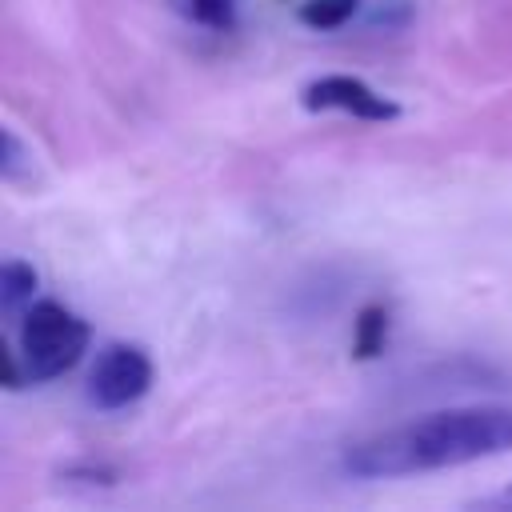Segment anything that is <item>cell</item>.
I'll return each instance as SVG.
<instances>
[{"instance_id":"6da1fadb","label":"cell","mask_w":512,"mask_h":512,"mask_svg":"<svg viewBox=\"0 0 512 512\" xmlns=\"http://www.w3.org/2000/svg\"><path fill=\"white\" fill-rule=\"evenodd\" d=\"M512 448V408L468 404L428 412L412 424L376 432L344 452V468L360 480H396L436 468H460Z\"/></svg>"},{"instance_id":"8992f818","label":"cell","mask_w":512,"mask_h":512,"mask_svg":"<svg viewBox=\"0 0 512 512\" xmlns=\"http://www.w3.org/2000/svg\"><path fill=\"white\" fill-rule=\"evenodd\" d=\"M36 292V268L24 260H4L0 268V308L12 316L20 304H32Z\"/></svg>"},{"instance_id":"ba28073f","label":"cell","mask_w":512,"mask_h":512,"mask_svg":"<svg viewBox=\"0 0 512 512\" xmlns=\"http://www.w3.org/2000/svg\"><path fill=\"white\" fill-rule=\"evenodd\" d=\"M360 0H304L300 4V24L316 28V32H332L340 24H348L356 16Z\"/></svg>"},{"instance_id":"30bf717a","label":"cell","mask_w":512,"mask_h":512,"mask_svg":"<svg viewBox=\"0 0 512 512\" xmlns=\"http://www.w3.org/2000/svg\"><path fill=\"white\" fill-rule=\"evenodd\" d=\"M480 504H484V508H512V484H508L504 492H496V496H484Z\"/></svg>"},{"instance_id":"277c9868","label":"cell","mask_w":512,"mask_h":512,"mask_svg":"<svg viewBox=\"0 0 512 512\" xmlns=\"http://www.w3.org/2000/svg\"><path fill=\"white\" fill-rule=\"evenodd\" d=\"M308 112H348L356 120L368 124H388L400 116V104L384 92H376L372 84H364L360 76H316L312 84H304L300 92Z\"/></svg>"},{"instance_id":"52a82bcc","label":"cell","mask_w":512,"mask_h":512,"mask_svg":"<svg viewBox=\"0 0 512 512\" xmlns=\"http://www.w3.org/2000/svg\"><path fill=\"white\" fill-rule=\"evenodd\" d=\"M172 12H180L184 20L212 28V32H228L236 24V0H168Z\"/></svg>"},{"instance_id":"7a4b0ae2","label":"cell","mask_w":512,"mask_h":512,"mask_svg":"<svg viewBox=\"0 0 512 512\" xmlns=\"http://www.w3.org/2000/svg\"><path fill=\"white\" fill-rule=\"evenodd\" d=\"M92 328L64 308L60 300H36L20 316L16 344H4V388H24V384H48L64 376L68 368L80 364L88 352Z\"/></svg>"},{"instance_id":"5b68a950","label":"cell","mask_w":512,"mask_h":512,"mask_svg":"<svg viewBox=\"0 0 512 512\" xmlns=\"http://www.w3.org/2000/svg\"><path fill=\"white\" fill-rule=\"evenodd\" d=\"M388 324H392V316H388L384 304H364L356 312V324H352V356L356 360H376L388 344Z\"/></svg>"},{"instance_id":"9c48e42d","label":"cell","mask_w":512,"mask_h":512,"mask_svg":"<svg viewBox=\"0 0 512 512\" xmlns=\"http://www.w3.org/2000/svg\"><path fill=\"white\" fill-rule=\"evenodd\" d=\"M24 168H32L28 164V152H24L20 136L12 128H4V136H0V176H4V184H20Z\"/></svg>"},{"instance_id":"3957f363","label":"cell","mask_w":512,"mask_h":512,"mask_svg":"<svg viewBox=\"0 0 512 512\" xmlns=\"http://www.w3.org/2000/svg\"><path fill=\"white\" fill-rule=\"evenodd\" d=\"M152 384V360L140 344H104L88 372V400L104 412L136 404Z\"/></svg>"}]
</instances>
